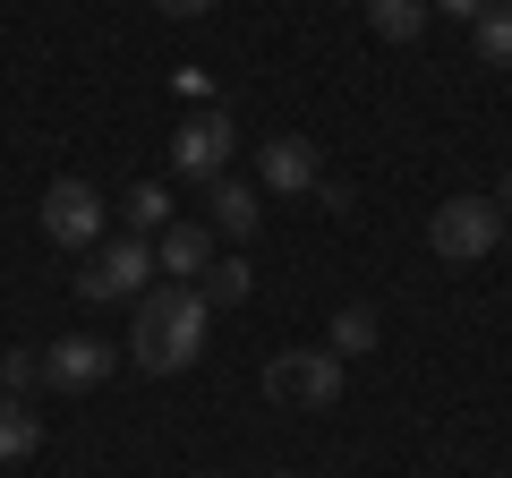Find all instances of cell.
I'll return each mask as SVG.
<instances>
[{"instance_id":"cell-1","label":"cell","mask_w":512,"mask_h":478,"mask_svg":"<svg viewBox=\"0 0 512 478\" xmlns=\"http://www.w3.org/2000/svg\"><path fill=\"white\" fill-rule=\"evenodd\" d=\"M205 291L197 282H163V291L137 299V325H128V359L146 376H180L197 368V350H205Z\"/></svg>"},{"instance_id":"cell-2","label":"cell","mask_w":512,"mask_h":478,"mask_svg":"<svg viewBox=\"0 0 512 478\" xmlns=\"http://www.w3.org/2000/svg\"><path fill=\"white\" fill-rule=\"evenodd\" d=\"M504 239V205L495 197H444L436 214H427V248H436L444 265H478Z\"/></svg>"},{"instance_id":"cell-3","label":"cell","mask_w":512,"mask_h":478,"mask_svg":"<svg viewBox=\"0 0 512 478\" xmlns=\"http://www.w3.org/2000/svg\"><path fill=\"white\" fill-rule=\"evenodd\" d=\"M146 274H154V248L137 231H120V239H94V248H86L77 291H86V299H146Z\"/></svg>"},{"instance_id":"cell-4","label":"cell","mask_w":512,"mask_h":478,"mask_svg":"<svg viewBox=\"0 0 512 478\" xmlns=\"http://www.w3.org/2000/svg\"><path fill=\"white\" fill-rule=\"evenodd\" d=\"M265 393L282 410H333L342 402V359L333 350H282L274 368H265Z\"/></svg>"},{"instance_id":"cell-5","label":"cell","mask_w":512,"mask_h":478,"mask_svg":"<svg viewBox=\"0 0 512 478\" xmlns=\"http://www.w3.org/2000/svg\"><path fill=\"white\" fill-rule=\"evenodd\" d=\"M239 154V129H231V111H188L180 137H171V171L180 180H222Z\"/></svg>"},{"instance_id":"cell-6","label":"cell","mask_w":512,"mask_h":478,"mask_svg":"<svg viewBox=\"0 0 512 478\" xmlns=\"http://www.w3.org/2000/svg\"><path fill=\"white\" fill-rule=\"evenodd\" d=\"M103 188L94 180H52L43 188V239H52V248H94V239H103Z\"/></svg>"},{"instance_id":"cell-7","label":"cell","mask_w":512,"mask_h":478,"mask_svg":"<svg viewBox=\"0 0 512 478\" xmlns=\"http://www.w3.org/2000/svg\"><path fill=\"white\" fill-rule=\"evenodd\" d=\"M111 359H120V350L94 342V333H60V342L43 350V385H52V393H94L111 376Z\"/></svg>"},{"instance_id":"cell-8","label":"cell","mask_w":512,"mask_h":478,"mask_svg":"<svg viewBox=\"0 0 512 478\" xmlns=\"http://www.w3.org/2000/svg\"><path fill=\"white\" fill-rule=\"evenodd\" d=\"M316 180H325V163H316L308 137H265V146H256V188H265V197H308Z\"/></svg>"},{"instance_id":"cell-9","label":"cell","mask_w":512,"mask_h":478,"mask_svg":"<svg viewBox=\"0 0 512 478\" xmlns=\"http://www.w3.org/2000/svg\"><path fill=\"white\" fill-rule=\"evenodd\" d=\"M154 265L180 282H205V265H214V222H171L163 239H154Z\"/></svg>"},{"instance_id":"cell-10","label":"cell","mask_w":512,"mask_h":478,"mask_svg":"<svg viewBox=\"0 0 512 478\" xmlns=\"http://www.w3.org/2000/svg\"><path fill=\"white\" fill-rule=\"evenodd\" d=\"M256 214H265V205H256L248 180H214V214H205V222H214V239H248Z\"/></svg>"},{"instance_id":"cell-11","label":"cell","mask_w":512,"mask_h":478,"mask_svg":"<svg viewBox=\"0 0 512 478\" xmlns=\"http://www.w3.org/2000/svg\"><path fill=\"white\" fill-rule=\"evenodd\" d=\"M120 222H128L137 239H146V231H171V188H163V180H137V188L120 197Z\"/></svg>"},{"instance_id":"cell-12","label":"cell","mask_w":512,"mask_h":478,"mask_svg":"<svg viewBox=\"0 0 512 478\" xmlns=\"http://www.w3.org/2000/svg\"><path fill=\"white\" fill-rule=\"evenodd\" d=\"M436 18L427 0H367V26H376L384 43H419V26Z\"/></svg>"},{"instance_id":"cell-13","label":"cell","mask_w":512,"mask_h":478,"mask_svg":"<svg viewBox=\"0 0 512 478\" xmlns=\"http://www.w3.org/2000/svg\"><path fill=\"white\" fill-rule=\"evenodd\" d=\"M35 444H43V419L18 402V393H0V461H26Z\"/></svg>"},{"instance_id":"cell-14","label":"cell","mask_w":512,"mask_h":478,"mask_svg":"<svg viewBox=\"0 0 512 478\" xmlns=\"http://www.w3.org/2000/svg\"><path fill=\"white\" fill-rule=\"evenodd\" d=\"M470 35H478V60H487V69H512V0H487Z\"/></svg>"},{"instance_id":"cell-15","label":"cell","mask_w":512,"mask_h":478,"mask_svg":"<svg viewBox=\"0 0 512 478\" xmlns=\"http://www.w3.org/2000/svg\"><path fill=\"white\" fill-rule=\"evenodd\" d=\"M325 350L333 359H367V350H376V308H342L333 333H325Z\"/></svg>"},{"instance_id":"cell-16","label":"cell","mask_w":512,"mask_h":478,"mask_svg":"<svg viewBox=\"0 0 512 478\" xmlns=\"http://www.w3.org/2000/svg\"><path fill=\"white\" fill-rule=\"evenodd\" d=\"M248 265H239V257H214V265H205V282H197V291H205V308H239V299H248Z\"/></svg>"},{"instance_id":"cell-17","label":"cell","mask_w":512,"mask_h":478,"mask_svg":"<svg viewBox=\"0 0 512 478\" xmlns=\"http://www.w3.org/2000/svg\"><path fill=\"white\" fill-rule=\"evenodd\" d=\"M35 376H43L35 350H0V393H18V402H26V385H35Z\"/></svg>"},{"instance_id":"cell-18","label":"cell","mask_w":512,"mask_h":478,"mask_svg":"<svg viewBox=\"0 0 512 478\" xmlns=\"http://www.w3.org/2000/svg\"><path fill=\"white\" fill-rule=\"evenodd\" d=\"M427 9H436V18H470V26H478V9H487V0H427Z\"/></svg>"},{"instance_id":"cell-19","label":"cell","mask_w":512,"mask_h":478,"mask_svg":"<svg viewBox=\"0 0 512 478\" xmlns=\"http://www.w3.org/2000/svg\"><path fill=\"white\" fill-rule=\"evenodd\" d=\"M154 9H163V18H205L214 0H154Z\"/></svg>"},{"instance_id":"cell-20","label":"cell","mask_w":512,"mask_h":478,"mask_svg":"<svg viewBox=\"0 0 512 478\" xmlns=\"http://www.w3.org/2000/svg\"><path fill=\"white\" fill-rule=\"evenodd\" d=\"M495 205H504V214H512V171H504V188H495Z\"/></svg>"},{"instance_id":"cell-21","label":"cell","mask_w":512,"mask_h":478,"mask_svg":"<svg viewBox=\"0 0 512 478\" xmlns=\"http://www.w3.org/2000/svg\"><path fill=\"white\" fill-rule=\"evenodd\" d=\"M282 478H291V470H282Z\"/></svg>"}]
</instances>
